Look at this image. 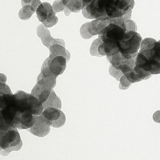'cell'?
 I'll list each match as a JSON object with an SVG mask.
<instances>
[{
	"label": "cell",
	"mask_w": 160,
	"mask_h": 160,
	"mask_svg": "<svg viewBox=\"0 0 160 160\" xmlns=\"http://www.w3.org/2000/svg\"><path fill=\"white\" fill-rule=\"evenodd\" d=\"M35 122V116L30 112L18 111L15 117L14 126L18 131L28 130L34 125Z\"/></svg>",
	"instance_id": "8fae6325"
},
{
	"label": "cell",
	"mask_w": 160,
	"mask_h": 160,
	"mask_svg": "<svg viewBox=\"0 0 160 160\" xmlns=\"http://www.w3.org/2000/svg\"><path fill=\"white\" fill-rule=\"evenodd\" d=\"M135 59V65L152 74H160V40L152 38L142 41Z\"/></svg>",
	"instance_id": "6da1fadb"
},
{
	"label": "cell",
	"mask_w": 160,
	"mask_h": 160,
	"mask_svg": "<svg viewBox=\"0 0 160 160\" xmlns=\"http://www.w3.org/2000/svg\"><path fill=\"white\" fill-rule=\"evenodd\" d=\"M65 8L64 12L66 16H69L71 13H78L83 8V1H64Z\"/></svg>",
	"instance_id": "2e32d148"
},
{
	"label": "cell",
	"mask_w": 160,
	"mask_h": 160,
	"mask_svg": "<svg viewBox=\"0 0 160 160\" xmlns=\"http://www.w3.org/2000/svg\"><path fill=\"white\" fill-rule=\"evenodd\" d=\"M23 141L16 128L0 129V154L7 156L13 151H18L23 147Z\"/></svg>",
	"instance_id": "7a4b0ae2"
},
{
	"label": "cell",
	"mask_w": 160,
	"mask_h": 160,
	"mask_svg": "<svg viewBox=\"0 0 160 160\" xmlns=\"http://www.w3.org/2000/svg\"><path fill=\"white\" fill-rule=\"evenodd\" d=\"M132 84L149 78L152 75L143 69L135 66L132 71L124 75Z\"/></svg>",
	"instance_id": "4fadbf2b"
},
{
	"label": "cell",
	"mask_w": 160,
	"mask_h": 160,
	"mask_svg": "<svg viewBox=\"0 0 160 160\" xmlns=\"http://www.w3.org/2000/svg\"><path fill=\"white\" fill-rule=\"evenodd\" d=\"M120 83L119 87H121V86L122 87L120 90L127 89L132 84V83L129 82V80L126 78L124 75L122 76L121 78L120 79Z\"/></svg>",
	"instance_id": "d4e9b609"
},
{
	"label": "cell",
	"mask_w": 160,
	"mask_h": 160,
	"mask_svg": "<svg viewBox=\"0 0 160 160\" xmlns=\"http://www.w3.org/2000/svg\"><path fill=\"white\" fill-rule=\"evenodd\" d=\"M142 42V37L137 32H126L123 39L118 44L120 53L127 59L136 58Z\"/></svg>",
	"instance_id": "5b68a950"
},
{
	"label": "cell",
	"mask_w": 160,
	"mask_h": 160,
	"mask_svg": "<svg viewBox=\"0 0 160 160\" xmlns=\"http://www.w3.org/2000/svg\"><path fill=\"white\" fill-rule=\"evenodd\" d=\"M37 33L44 45L49 49L52 45L55 44L60 45L65 48L64 40L63 39L53 38L51 36L50 31L43 24H40L38 26L37 29Z\"/></svg>",
	"instance_id": "7c38bea8"
},
{
	"label": "cell",
	"mask_w": 160,
	"mask_h": 160,
	"mask_svg": "<svg viewBox=\"0 0 160 160\" xmlns=\"http://www.w3.org/2000/svg\"><path fill=\"white\" fill-rule=\"evenodd\" d=\"M65 8L64 1H55L53 3V10L56 13L64 11Z\"/></svg>",
	"instance_id": "7402d4cb"
},
{
	"label": "cell",
	"mask_w": 160,
	"mask_h": 160,
	"mask_svg": "<svg viewBox=\"0 0 160 160\" xmlns=\"http://www.w3.org/2000/svg\"><path fill=\"white\" fill-rule=\"evenodd\" d=\"M49 59H53L58 57H63L66 58L67 62L70 61L71 58L69 51L65 48L60 45H53L49 48Z\"/></svg>",
	"instance_id": "9a60e30c"
},
{
	"label": "cell",
	"mask_w": 160,
	"mask_h": 160,
	"mask_svg": "<svg viewBox=\"0 0 160 160\" xmlns=\"http://www.w3.org/2000/svg\"><path fill=\"white\" fill-rule=\"evenodd\" d=\"M110 19L105 20L97 19L89 22L88 30L91 36L92 37L94 35H99L102 31L110 24Z\"/></svg>",
	"instance_id": "5bb4252c"
},
{
	"label": "cell",
	"mask_w": 160,
	"mask_h": 160,
	"mask_svg": "<svg viewBox=\"0 0 160 160\" xmlns=\"http://www.w3.org/2000/svg\"><path fill=\"white\" fill-rule=\"evenodd\" d=\"M109 73L111 76L115 78L118 81H120L121 78L122 76L124 75L121 71L117 70V69L114 68L113 66H111V65L109 66Z\"/></svg>",
	"instance_id": "44dd1931"
},
{
	"label": "cell",
	"mask_w": 160,
	"mask_h": 160,
	"mask_svg": "<svg viewBox=\"0 0 160 160\" xmlns=\"http://www.w3.org/2000/svg\"><path fill=\"white\" fill-rule=\"evenodd\" d=\"M42 115L48 120L53 128H60L66 122V116L61 109L48 108L44 110Z\"/></svg>",
	"instance_id": "30bf717a"
},
{
	"label": "cell",
	"mask_w": 160,
	"mask_h": 160,
	"mask_svg": "<svg viewBox=\"0 0 160 160\" xmlns=\"http://www.w3.org/2000/svg\"><path fill=\"white\" fill-rule=\"evenodd\" d=\"M67 61L63 57H58L53 59L48 58L44 61L41 68V74L46 78H57L62 74L67 66Z\"/></svg>",
	"instance_id": "8992f818"
},
{
	"label": "cell",
	"mask_w": 160,
	"mask_h": 160,
	"mask_svg": "<svg viewBox=\"0 0 160 160\" xmlns=\"http://www.w3.org/2000/svg\"><path fill=\"white\" fill-rule=\"evenodd\" d=\"M152 118L155 122L160 123V110L154 112L152 116Z\"/></svg>",
	"instance_id": "4316f807"
},
{
	"label": "cell",
	"mask_w": 160,
	"mask_h": 160,
	"mask_svg": "<svg viewBox=\"0 0 160 160\" xmlns=\"http://www.w3.org/2000/svg\"><path fill=\"white\" fill-rule=\"evenodd\" d=\"M36 12L39 21L46 28L54 27L58 22V18L56 16V13L54 12L53 7L48 2L42 3Z\"/></svg>",
	"instance_id": "52a82bcc"
},
{
	"label": "cell",
	"mask_w": 160,
	"mask_h": 160,
	"mask_svg": "<svg viewBox=\"0 0 160 160\" xmlns=\"http://www.w3.org/2000/svg\"><path fill=\"white\" fill-rule=\"evenodd\" d=\"M125 25L126 27V32L129 31L137 32V27L135 23L132 20H125Z\"/></svg>",
	"instance_id": "cb8c5ba5"
},
{
	"label": "cell",
	"mask_w": 160,
	"mask_h": 160,
	"mask_svg": "<svg viewBox=\"0 0 160 160\" xmlns=\"http://www.w3.org/2000/svg\"><path fill=\"white\" fill-rule=\"evenodd\" d=\"M42 105L44 110L48 108H53L59 109H61L62 108L61 100L56 94L54 89L52 90L48 99Z\"/></svg>",
	"instance_id": "e0dca14e"
},
{
	"label": "cell",
	"mask_w": 160,
	"mask_h": 160,
	"mask_svg": "<svg viewBox=\"0 0 160 160\" xmlns=\"http://www.w3.org/2000/svg\"><path fill=\"white\" fill-rule=\"evenodd\" d=\"M126 32L125 20L122 18H111L110 24L98 35L104 43L118 47V43L123 39Z\"/></svg>",
	"instance_id": "3957f363"
},
{
	"label": "cell",
	"mask_w": 160,
	"mask_h": 160,
	"mask_svg": "<svg viewBox=\"0 0 160 160\" xmlns=\"http://www.w3.org/2000/svg\"><path fill=\"white\" fill-rule=\"evenodd\" d=\"M35 11L31 5H26L22 7L18 13V17L21 20L27 21L30 19L32 16L35 12Z\"/></svg>",
	"instance_id": "ac0fdd59"
},
{
	"label": "cell",
	"mask_w": 160,
	"mask_h": 160,
	"mask_svg": "<svg viewBox=\"0 0 160 160\" xmlns=\"http://www.w3.org/2000/svg\"><path fill=\"white\" fill-rule=\"evenodd\" d=\"M110 65L117 70L122 72L123 75L132 71L135 65V58L127 59L122 56L121 53L110 57H106Z\"/></svg>",
	"instance_id": "ba28073f"
},
{
	"label": "cell",
	"mask_w": 160,
	"mask_h": 160,
	"mask_svg": "<svg viewBox=\"0 0 160 160\" xmlns=\"http://www.w3.org/2000/svg\"><path fill=\"white\" fill-rule=\"evenodd\" d=\"M35 118L34 125L27 131L35 136L45 137L50 133L51 124L42 114L39 116H35Z\"/></svg>",
	"instance_id": "9c48e42d"
},
{
	"label": "cell",
	"mask_w": 160,
	"mask_h": 160,
	"mask_svg": "<svg viewBox=\"0 0 160 160\" xmlns=\"http://www.w3.org/2000/svg\"><path fill=\"white\" fill-rule=\"evenodd\" d=\"M0 92L5 94H12L11 89L8 85L5 84V82H1L0 84Z\"/></svg>",
	"instance_id": "484cf974"
},
{
	"label": "cell",
	"mask_w": 160,
	"mask_h": 160,
	"mask_svg": "<svg viewBox=\"0 0 160 160\" xmlns=\"http://www.w3.org/2000/svg\"><path fill=\"white\" fill-rule=\"evenodd\" d=\"M89 22L84 23L82 25L80 29V33L81 37L86 40H89L92 38L90 34L89 33L88 27Z\"/></svg>",
	"instance_id": "ffe728a7"
},
{
	"label": "cell",
	"mask_w": 160,
	"mask_h": 160,
	"mask_svg": "<svg viewBox=\"0 0 160 160\" xmlns=\"http://www.w3.org/2000/svg\"><path fill=\"white\" fill-rule=\"evenodd\" d=\"M42 3L40 1H32L31 0V1H21V5H22V7H24L26 5H31L36 12L38 7L41 4H42Z\"/></svg>",
	"instance_id": "603a6c76"
},
{
	"label": "cell",
	"mask_w": 160,
	"mask_h": 160,
	"mask_svg": "<svg viewBox=\"0 0 160 160\" xmlns=\"http://www.w3.org/2000/svg\"><path fill=\"white\" fill-rule=\"evenodd\" d=\"M14 95L15 106L18 111L22 113L28 111L34 116H39L42 113V104L31 93L18 90Z\"/></svg>",
	"instance_id": "277c9868"
},
{
	"label": "cell",
	"mask_w": 160,
	"mask_h": 160,
	"mask_svg": "<svg viewBox=\"0 0 160 160\" xmlns=\"http://www.w3.org/2000/svg\"><path fill=\"white\" fill-rule=\"evenodd\" d=\"M103 42H102V41L99 38L95 39L92 42V44L90 48V53L92 56H96L98 58L102 57L98 53V48H99V46L103 43Z\"/></svg>",
	"instance_id": "d6986e66"
}]
</instances>
